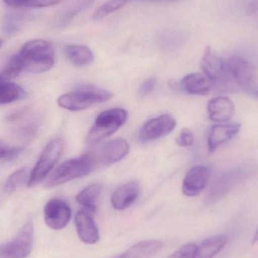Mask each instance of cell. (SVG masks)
I'll use <instances>...</instances> for the list:
<instances>
[{"instance_id": "cell-24", "label": "cell", "mask_w": 258, "mask_h": 258, "mask_svg": "<svg viewBox=\"0 0 258 258\" xmlns=\"http://www.w3.org/2000/svg\"><path fill=\"white\" fill-rule=\"evenodd\" d=\"M30 171L27 167L14 171L5 183V190L8 194H12L25 183L27 185L30 179Z\"/></svg>"}, {"instance_id": "cell-14", "label": "cell", "mask_w": 258, "mask_h": 258, "mask_svg": "<svg viewBox=\"0 0 258 258\" xmlns=\"http://www.w3.org/2000/svg\"><path fill=\"white\" fill-rule=\"evenodd\" d=\"M207 111L209 119L213 122H229L234 115V103L227 97H216L208 103Z\"/></svg>"}, {"instance_id": "cell-31", "label": "cell", "mask_w": 258, "mask_h": 258, "mask_svg": "<svg viewBox=\"0 0 258 258\" xmlns=\"http://www.w3.org/2000/svg\"><path fill=\"white\" fill-rule=\"evenodd\" d=\"M21 147H12L0 139V159H12L21 153Z\"/></svg>"}, {"instance_id": "cell-26", "label": "cell", "mask_w": 258, "mask_h": 258, "mask_svg": "<svg viewBox=\"0 0 258 258\" xmlns=\"http://www.w3.org/2000/svg\"><path fill=\"white\" fill-rule=\"evenodd\" d=\"M13 8H43L59 4L63 0H3Z\"/></svg>"}, {"instance_id": "cell-30", "label": "cell", "mask_w": 258, "mask_h": 258, "mask_svg": "<svg viewBox=\"0 0 258 258\" xmlns=\"http://www.w3.org/2000/svg\"><path fill=\"white\" fill-rule=\"evenodd\" d=\"M22 17L19 16L17 15H8L6 18H5L4 24V30L7 33H14L16 32L18 29L20 28L21 26V20Z\"/></svg>"}, {"instance_id": "cell-5", "label": "cell", "mask_w": 258, "mask_h": 258, "mask_svg": "<svg viewBox=\"0 0 258 258\" xmlns=\"http://www.w3.org/2000/svg\"><path fill=\"white\" fill-rule=\"evenodd\" d=\"M63 149L64 141L59 138L51 140L45 146L36 165L30 171V179L27 183L28 187H33L39 184L47 177L61 156Z\"/></svg>"}, {"instance_id": "cell-25", "label": "cell", "mask_w": 258, "mask_h": 258, "mask_svg": "<svg viewBox=\"0 0 258 258\" xmlns=\"http://www.w3.org/2000/svg\"><path fill=\"white\" fill-rule=\"evenodd\" d=\"M126 4L127 0H109L97 9L92 18L94 21H99L122 9Z\"/></svg>"}, {"instance_id": "cell-22", "label": "cell", "mask_w": 258, "mask_h": 258, "mask_svg": "<svg viewBox=\"0 0 258 258\" xmlns=\"http://www.w3.org/2000/svg\"><path fill=\"white\" fill-rule=\"evenodd\" d=\"M102 188L101 185L92 184L83 189L77 194V200L79 204L84 206L91 212H96L99 203Z\"/></svg>"}, {"instance_id": "cell-27", "label": "cell", "mask_w": 258, "mask_h": 258, "mask_svg": "<svg viewBox=\"0 0 258 258\" xmlns=\"http://www.w3.org/2000/svg\"><path fill=\"white\" fill-rule=\"evenodd\" d=\"M95 0H75L65 11L61 18L62 24H67L74 19L77 15L90 7L91 5L95 3Z\"/></svg>"}, {"instance_id": "cell-36", "label": "cell", "mask_w": 258, "mask_h": 258, "mask_svg": "<svg viewBox=\"0 0 258 258\" xmlns=\"http://www.w3.org/2000/svg\"><path fill=\"white\" fill-rule=\"evenodd\" d=\"M6 80L5 79V77H3V74H0V86L3 85V83H6Z\"/></svg>"}, {"instance_id": "cell-20", "label": "cell", "mask_w": 258, "mask_h": 258, "mask_svg": "<svg viewBox=\"0 0 258 258\" xmlns=\"http://www.w3.org/2000/svg\"><path fill=\"white\" fill-rule=\"evenodd\" d=\"M228 241V236L224 234L208 238L199 246L198 258L215 257L224 249Z\"/></svg>"}, {"instance_id": "cell-2", "label": "cell", "mask_w": 258, "mask_h": 258, "mask_svg": "<svg viewBox=\"0 0 258 258\" xmlns=\"http://www.w3.org/2000/svg\"><path fill=\"white\" fill-rule=\"evenodd\" d=\"M97 166L98 163L92 153L68 159L53 171L47 180L45 186L47 187H54L74 179L84 177L92 172Z\"/></svg>"}, {"instance_id": "cell-37", "label": "cell", "mask_w": 258, "mask_h": 258, "mask_svg": "<svg viewBox=\"0 0 258 258\" xmlns=\"http://www.w3.org/2000/svg\"><path fill=\"white\" fill-rule=\"evenodd\" d=\"M3 40H2V39H0V48H1L2 45H3Z\"/></svg>"}, {"instance_id": "cell-35", "label": "cell", "mask_w": 258, "mask_h": 258, "mask_svg": "<svg viewBox=\"0 0 258 258\" xmlns=\"http://www.w3.org/2000/svg\"><path fill=\"white\" fill-rule=\"evenodd\" d=\"M256 242H258V229L257 231L254 233V238H253V244L256 243Z\"/></svg>"}, {"instance_id": "cell-23", "label": "cell", "mask_w": 258, "mask_h": 258, "mask_svg": "<svg viewBox=\"0 0 258 258\" xmlns=\"http://www.w3.org/2000/svg\"><path fill=\"white\" fill-rule=\"evenodd\" d=\"M24 89L16 83L6 82L0 86V105L10 104L24 97Z\"/></svg>"}, {"instance_id": "cell-9", "label": "cell", "mask_w": 258, "mask_h": 258, "mask_svg": "<svg viewBox=\"0 0 258 258\" xmlns=\"http://www.w3.org/2000/svg\"><path fill=\"white\" fill-rule=\"evenodd\" d=\"M201 68L203 74L213 83H220L226 85L230 77L227 72L226 62L217 55L209 46L206 47L203 52Z\"/></svg>"}, {"instance_id": "cell-21", "label": "cell", "mask_w": 258, "mask_h": 258, "mask_svg": "<svg viewBox=\"0 0 258 258\" xmlns=\"http://www.w3.org/2000/svg\"><path fill=\"white\" fill-rule=\"evenodd\" d=\"M65 55L74 64L87 66L94 60V54L90 48L82 45H68L64 48Z\"/></svg>"}, {"instance_id": "cell-6", "label": "cell", "mask_w": 258, "mask_h": 258, "mask_svg": "<svg viewBox=\"0 0 258 258\" xmlns=\"http://www.w3.org/2000/svg\"><path fill=\"white\" fill-rule=\"evenodd\" d=\"M34 228L31 222L21 227L14 239L0 245V258H26L33 250Z\"/></svg>"}, {"instance_id": "cell-4", "label": "cell", "mask_w": 258, "mask_h": 258, "mask_svg": "<svg viewBox=\"0 0 258 258\" xmlns=\"http://www.w3.org/2000/svg\"><path fill=\"white\" fill-rule=\"evenodd\" d=\"M128 113L123 109L113 108L98 115L87 135V142L97 144L117 132L126 122Z\"/></svg>"}, {"instance_id": "cell-7", "label": "cell", "mask_w": 258, "mask_h": 258, "mask_svg": "<svg viewBox=\"0 0 258 258\" xmlns=\"http://www.w3.org/2000/svg\"><path fill=\"white\" fill-rule=\"evenodd\" d=\"M226 66L229 75L239 87L248 92L252 90L257 74L255 67L251 61L242 56L235 54L229 57Z\"/></svg>"}, {"instance_id": "cell-19", "label": "cell", "mask_w": 258, "mask_h": 258, "mask_svg": "<svg viewBox=\"0 0 258 258\" xmlns=\"http://www.w3.org/2000/svg\"><path fill=\"white\" fill-rule=\"evenodd\" d=\"M163 244L158 240H146L131 246L127 251L113 258H148L162 249Z\"/></svg>"}, {"instance_id": "cell-32", "label": "cell", "mask_w": 258, "mask_h": 258, "mask_svg": "<svg viewBox=\"0 0 258 258\" xmlns=\"http://www.w3.org/2000/svg\"><path fill=\"white\" fill-rule=\"evenodd\" d=\"M177 143L181 147H190L194 143V132L189 128H183L177 139Z\"/></svg>"}, {"instance_id": "cell-17", "label": "cell", "mask_w": 258, "mask_h": 258, "mask_svg": "<svg viewBox=\"0 0 258 258\" xmlns=\"http://www.w3.org/2000/svg\"><path fill=\"white\" fill-rule=\"evenodd\" d=\"M214 83L204 74H188L180 81V88L189 95H206L210 92Z\"/></svg>"}, {"instance_id": "cell-10", "label": "cell", "mask_w": 258, "mask_h": 258, "mask_svg": "<svg viewBox=\"0 0 258 258\" xmlns=\"http://www.w3.org/2000/svg\"><path fill=\"white\" fill-rule=\"evenodd\" d=\"M129 145L125 140L118 138L106 142L91 153L98 165H107L122 160L129 153Z\"/></svg>"}, {"instance_id": "cell-13", "label": "cell", "mask_w": 258, "mask_h": 258, "mask_svg": "<svg viewBox=\"0 0 258 258\" xmlns=\"http://www.w3.org/2000/svg\"><path fill=\"white\" fill-rule=\"evenodd\" d=\"M75 225L77 234L82 242L93 245L99 241V230L90 211L82 209L75 217Z\"/></svg>"}, {"instance_id": "cell-29", "label": "cell", "mask_w": 258, "mask_h": 258, "mask_svg": "<svg viewBox=\"0 0 258 258\" xmlns=\"http://www.w3.org/2000/svg\"><path fill=\"white\" fill-rule=\"evenodd\" d=\"M199 246L194 243H187L174 251L170 258H198Z\"/></svg>"}, {"instance_id": "cell-33", "label": "cell", "mask_w": 258, "mask_h": 258, "mask_svg": "<svg viewBox=\"0 0 258 258\" xmlns=\"http://www.w3.org/2000/svg\"><path fill=\"white\" fill-rule=\"evenodd\" d=\"M156 86V80L153 77L147 79L141 84L139 88V94L141 97L147 96L154 90Z\"/></svg>"}, {"instance_id": "cell-12", "label": "cell", "mask_w": 258, "mask_h": 258, "mask_svg": "<svg viewBox=\"0 0 258 258\" xmlns=\"http://www.w3.org/2000/svg\"><path fill=\"white\" fill-rule=\"evenodd\" d=\"M210 169L205 165L192 167L183 179L182 191L186 197H197L207 186Z\"/></svg>"}, {"instance_id": "cell-16", "label": "cell", "mask_w": 258, "mask_h": 258, "mask_svg": "<svg viewBox=\"0 0 258 258\" xmlns=\"http://www.w3.org/2000/svg\"><path fill=\"white\" fill-rule=\"evenodd\" d=\"M139 194V183L137 180L129 182L113 192L111 198L112 206L116 210H125L136 201Z\"/></svg>"}, {"instance_id": "cell-8", "label": "cell", "mask_w": 258, "mask_h": 258, "mask_svg": "<svg viewBox=\"0 0 258 258\" xmlns=\"http://www.w3.org/2000/svg\"><path fill=\"white\" fill-rule=\"evenodd\" d=\"M72 216L69 205L60 200L52 199L44 208V218L46 225L54 230H60L67 227Z\"/></svg>"}, {"instance_id": "cell-18", "label": "cell", "mask_w": 258, "mask_h": 258, "mask_svg": "<svg viewBox=\"0 0 258 258\" xmlns=\"http://www.w3.org/2000/svg\"><path fill=\"white\" fill-rule=\"evenodd\" d=\"M244 177L245 171L242 169L233 170L223 174L212 185L209 192V200H216L218 197H222L232 186H234L236 183L240 181Z\"/></svg>"}, {"instance_id": "cell-28", "label": "cell", "mask_w": 258, "mask_h": 258, "mask_svg": "<svg viewBox=\"0 0 258 258\" xmlns=\"http://www.w3.org/2000/svg\"><path fill=\"white\" fill-rule=\"evenodd\" d=\"M23 70L21 63L18 60L16 55H14L8 62L4 71H3V77L6 79V81L16 78L21 74Z\"/></svg>"}, {"instance_id": "cell-1", "label": "cell", "mask_w": 258, "mask_h": 258, "mask_svg": "<svg viewBox=\"0 0 258 258\" xmlns=\"http://www.w3.org/2000/svg\"><path fill=\"white\" fill-rule=\"evenodd\" d=\"M16 56L23 71L36 74L50 71L55 60L54 46L43 39H33L26 42Z\"/></svg>"}, {"instance_id": "cell-11", "label": "cell", "mask_w": 258, "mask_h": 258, "mask_svg": "<svg viewBox=\"0 0 258 258\" xmlns=\"http://www.w3.org/2000/svg\"><path fill=\"white\" fill-rule=\"evenodd\" d=\"M176 126V120L168 114L161 115L146 122L139 133L141 142H150L171 133Z\"/></svg>"}, {"instance_id": "cell-34", "label": "cell", "mask_w": 258, "mask_h": 258, "mask_svg": "<svg viewBox=\"0 0 258 258\" xmlns=\"http://www.w3.org/2000/svg\"><path fill=\"white\" fill-rule=\"evenodd\" d=\"M250 93L254 97V98H257L258 99V90L257 89H252V90L250 91Z\"/></svg>"}, {"instance_id": "cell-15", "label": "cell", "mask_w": 258, "mask_h": 258, "mask_svg": "<svg viewBox=\"0 0 258 258\" xmlns=\"http://www.w3.org/2000/svg\"><path fill=\"white\" fill-rule=\"evenodd\" d=\"M241 128V124H217L213 125L208 138L209 152H215L220 146L234 138Z\"/></svg>"}, {"instance_id": "cell-3", "label": "cell", "mask_w": 258, "mask_h": 258, "mask_svg": "<svg viewBox=\"0 0 258 258\" xmlns=\"http://www.w3.org/2000/svg\"><path fill=\"white\" fill-rule=\"evenodd\" d=\"M112 97L113 94L109 91L92 86H83L59 97L57 104L64 110L79 111L109 101Z\"/></svg>"}]
</instances>
